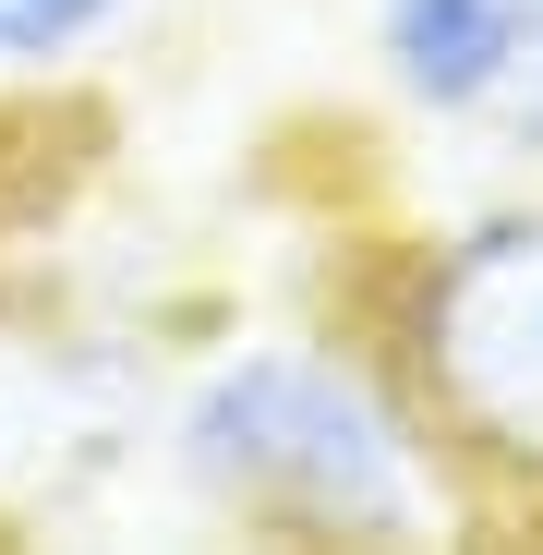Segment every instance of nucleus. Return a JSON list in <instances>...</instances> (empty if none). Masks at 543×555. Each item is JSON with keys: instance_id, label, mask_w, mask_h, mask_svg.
Listing matches in <instances>:
<instances>
[{"instance_id": "obj_1", "label": "nucleus", "mask_w": 543, "mask_h": 555, "mask_svg": "<svg viewBox=\"0 0 543 555\" xmlns=\"http://www.w3.org/2000/svg\"><path fill=\"white\" fill-rule=\"evenodd\" d=\"M169 472L206 519L279 531V543H423L460 507L399 375L326 338L218 350L169 399Z\"/></svg>"}, {"instance_id": "obj_2", "label": "nucleus", "mask_w": 543, "mask_h": 555, "mask_svg": "<svg viewBox=\"0 0 543 555\" xmlns=\"http://www.w3.org/2000/svg\"><path fill=\"white\" fill-rule=\"evenodd\" d=\"M375 362L399 375L460 495L543 507V206L471 218L411 254Z\"/></svg>"}, {"instance_id": "obj_3", "label": "nucleus", "mask_w": 543, "mask_h": 555, "mask_svg": "<svg viewBox=\"0 0 543 555\" xmlns=\"http://www.w3.org/2000/svg\"><path fill=\"white\" fill-rule=\"evenodd\" d=\"M543 37V0H375V61L423 121H495Z\"/></svg>"}, {"instance_id": "obj_4", "label": "nucleus", "mask_w": 543, "mask_h": 555, "mask_svg": "<svg viewBox=\"0 0 543 555\" xmlns=\"http://www.w3.org/2000/svg\"><path fill=\"white\" fill-rule=\"evenodd\" d=\"M121 25H133V0H0V98L73 73L85 49H109Z\"/></svg>"}, {"instance_id": "obj_5", "label": "nucleus", "mask_w": 543, "mask_h": 555, "mask_svg": "<svg viewBox=\"0 0 543 555\" xmlns=\"http://www.w3.org/2000/svg\"><path fill=\"white\" fill-rule=\"evenodd\" d=\"M495 121L543 157V37H531V61H519V85H507V98H495Z\"/></svg>"}]
</instances>
